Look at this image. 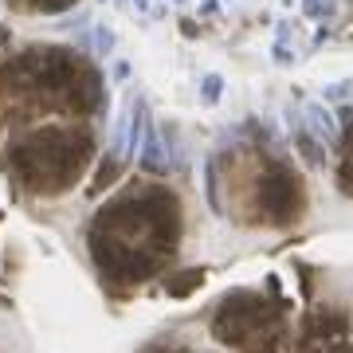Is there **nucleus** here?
<instances>
[{
    "label": "nucleus",
    "mask_w": 353,
    "mask_h": 353,
    "mask_svg": "<svg viewBox=\"0 0 353 353\" xmlns=\"http://www.w3.org/2000/svg\"><path fill=\"white\" fill-rule=\"evenodd\" d=\"M134 8H138V12H150V0H134Z\"/></svg>",
    "instance_id": "obj_10"
},
{
    "label": "nucleus",
    "mask_w": 353,
    "mask_h": 353,
    "mask_svg": "<svg viewBox=\"0 0 353 353\" xmlns=\"http://www.w3.org/2000/svg\"><path fill=\"white\" fill-rule=\"evenodd\" d=\"M173 4H185V0H173Z\"/></svg>",
    "instance_id": "obj_12"
},
{
    "label": "nucleus",
    "mask_w": 353,
    "mask_h": 353,
    "mask_svg": "<svg viewBox=\"0 0 353 353\" xmlns=\"http://www.w3.org/2000/svg\"><path fill=\"white\" fill-rule=\"evenodd\" d=\"M114 79H130V67L126 63H114Z\"/></svg>",
    "instance_id": "obj_9"
},
{
    "label": "nucleus",
    "mask_w": 353,
    "mask_h": 353,
    "mask_svg": "<svg viewBox=\"0 0 353 353\" xmlns=\"http://www.w3.org/2000/svg\"><path fill=\"white\" fill-rule=\"evenodd\" d=\"M303 122H306V130L314 134L318 141H326V145H334V138H338V126H334V110H330L326 102H306L303 106Z\"/></svg>",
    "instance_id": "obj_3"
},
{
    "label": "nucleus",
    "mask_w": 353,
    "mask_h": 353,
    "mask_svg": "<svg viewBox=\"0 0 353 353\" xmlns=\"http://www.w3.org/2000/svg\"><path fill=\"white\" fill-rule=\"evenodd\" d=\"M303 353H353L345 314L326 310V314L310 318L306 322V338H303Z\"/></svg>",
    "instance_id": "obj_2"
},
{
    "label": "nucleus",
    "mask_w": 353,
    "mask_h": 353,
    "mask_svg": "<svg viewBox=\"0 0 353 353\" xmlns=\"http://www.w3.org/2000/svg\"><path fill=\"white\" fill-rule=\"evenodd\" d=\"M201 8L204 12H216V0H201Z\"/></svg>",
    "instance_id": "obj_11"
},
{
    "label": "nucleus",
    "mask_w": 353,
    "mask_h": 353,
    "mask_svg": "<svg viewBox=\"0 0 353 353\" xmlns=\"http://www.w3.org/2000/svg\"><path fill=\"white\" fill-rule=\"evenodd\" d=\"M201 94H204V102H220V94H224V79L216 75H204L201 79Z\"/></svg>",
    "instance_id": "obj_5"
},
{
    "label": "nucleus",
    "mask_w": 353,
    "mask_h": 353,
    "mask_svg": "<svg viewBox=\"0 0 353 353\" xmlns=\"http://www.w3.org/2000/svg\"><path fill=\"white\" fill-rule=\"evenodd\" d=\"M94 51H99V55H110L114 51V28H106V24L94 28Z\"/></svg>",
    "instance_id": "obj_6"
},
{
    "label": "nucleus",
    "mask_w": 353,
    "mask_h": 353,
    "mask_svg": "<svg viewBox=\"0 0 353 353\" xmlns=\"http://www.w3.org/2000/svg\"><path fill=\"white\" fill-rule=\"evenodd\" d=\"M138 165L145 169V173H161V169H165L161 138H157V130H153V122L145 126V138H141V150H138Z\"/></svg>",
    "instance_id": "obj_4"
},
{
    "label": "nucleus",
    "mask_w": 353,
    "mask_h": 353,
    "mask_svg": "<svg viewBox=\"0 0 353 353\" xmlns=\"http://www.w3.org/2000/svg\"><path fill=\"white\" fill-rule=\"evenodd\" d=\"M306 16H322V0H303Z\"/></svg>",
    "instance_id": "obj_7"
},
{
    "label": "nucleus",
    "mask_w": 353,
    "mask_h": 353,
    "mask_svg": "<svg viewBox=\"0 0 353 353\" xmlns=\"http://www.w3.org/2000/svg\"><path fill=\"white\" fill-rule=\"evenodd\" d=\"M326 94H334V99H341V94H350V83H338V87H330Z\"/></svg>",
    "instance_id": "obj_8"
},
{
    "label": "nucleus",
    "mask_w": 353,
    "mask_h": 353,
    "mask_svg": "<svg viewBox=\"0 0 353 353\" xmlns=\"http://www.w3.org/2000/svg\"><path fill=\"white\" fill-rule=\"evenodd\" d=\"M212 330L220 341L243 353H283V345H287L283 310L267 299H228Z\"/></svg>",
    "instance_id": "obj_1"
}]
</instances>
